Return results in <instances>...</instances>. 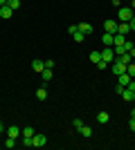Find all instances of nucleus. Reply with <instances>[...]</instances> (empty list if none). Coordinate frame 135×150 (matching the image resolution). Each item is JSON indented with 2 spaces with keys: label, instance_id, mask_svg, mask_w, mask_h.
I'll return each mask as SVG.
<instances>
[{
  "label": "nucleus",
  "instance_id": "nucleus-1",
  "mask_svg": "<svg viewBox=\"0 0 135 150\" xmlns=\"http://www.w3.org/2000/svg\"><path fill=\"white\" fill-rule=\"evenodd\" d=\"M117 18H119V23H129V20L133 18V9H131V7H119Z\"/></svg>",
  "mask_w": 135,
  "mask_h": 150
},
{
  "label": "nucleus",
  "instance_id": "nucleus-2",
  "mask_svg": "<svg viewBox=\"0 0 135 150\" xmlns=\"http://www.w3.org/2000/svg\"><path fill=\"white\" fill-rule=\"evenodd\" d=\"M108 67L113 69V74H115V76H119V74H124V72H126V65H124V63L119 61V58H115V61L110 63Z\"/></svg>",
  "mask_w": 135,
  "mask_h": 150
},
{
  "label": "nucleus",
  "instance_id": "nucleus-3",
  "mask_svg": "<svg viewBox=\"0 0 135 150\" xmlns=\"http://www.w3.org/2000/svg\"><path fill=\"white\" fill-rule=\"evenodd\" d=\"M101 61L113 63V61H115V50H110V47H104V52H101Z\"/></svg>",
  "mask_w": 135,
  "mask_h": 150
},
{
  "label": "nucleus",
  "instance_id": "nucleus-4",
  "mask_svg": "<svg viewBox=\"0 0 135 150\" xmlns=\"http://www.w3.org/2000/svg\"><path fill=\"white\" fill-rule=\"evenodd\" d=\"M47 144V139H45V134H34L32 137V146L34 148H41V146Z\"/></svg>",
  "mask_w": 135,
  "mask_h": 150
},
{
  "label": "nucleus",
  "instance_id": "nucleus-5",
  "mask_svg": "<svg viewBox=\"0 0 135 150\" xmlns=\"http://www.w3.org/2000/svg\"><path fill=\"white\" fill-rule=\"evenodd\" d=\"M131 81H133V79H131V76L126 74V72H124V74H119V76H117V88H126V85H129Z\"/></svg>",
  "mask_w": 135,
  "mask_h": 150
},
{
  "label": "nucleus",
  "instance_id": "nucleus-6",
  "mask_svg": "<svg viewBox=\"0 0 135 150\" xmlns=\"http://www.w3.org/2000/svg\"><path fill=\"white\" fill-rule=\"evenodd\" d=\"M119 96H122L124 101H129V103H131V101H135V92L131 88H124L122 92H119Z\"/></svg>",
  "mask_w": 135,
  "mask_h": 150
},
{
  "label": "nucleus",
  "instance_id": "nucleus-7",
  "mask_svg": "<svg viewBox=\"0 0 135 150\" xmlns=\"http://www.w3.org/2000/svg\"><path fill=\"white\" fill-rule=\"evenodd\" d=\"M7 134H9V137H14V139H18L23 132H20L18 125H9V128H7Z\"/></svg>",
  "mask_w": 135,
  "mask_h": 150
},
{
  "label": "nucleus",
  "instance_id": "nucleus-8",
  "mask_svg": "<svg viewBox=\"0 0 135 150\" xmlns=\"http://www.w3.org/2000/svg\"><path fill=\"white\" fill-rule=\"evenodd\" d=\"M32 69H34V72H43V69H45V61L34 58V61H32Z\"/></svg>",
  "mask_w": 135,
  "mask_h": 150
},
{
  "label": "nucleus",
  "instance_id": "nucleus-9",
  "mask_svg": "<svg viewBox=\"0 0 135 150\" xmlns=\"http://www.w3.org/2000/svg\"><path fill=\"white\" fill-rule=\"evenodd\" d=\"M36 99H39V101H45V99H47V85H45V83L36 90Z\"/></svg>",
  "mask_w": 135,
  "mask_h": 150
},
{
  "label": "nucleus",
  "instance_id": "nucleus-10",
  "mask_svg": "<svg viewBox=\"0 0 135 150\" xmlns=\"http://www.w3.org/2000/svg\"><path fill=\"white\" fill-rule=\"evenodd\" d=\"M117 34H124V36L131 34V25L129 23H117Z\"/></svg>",
  "mask_w": 135,
  "mask_h": 150
},
{
  "label": "nucleus",
  "instance_id": "nucleus-11",
  "mask_svg": "<svg viewBox=\"0 0 135 150\" xmlns=\"http://www.w3.org/2000/svg\"><path fill=\"white\" fill-rule=\"evenodd\" d=\"M11 13H14V9L9 5H2V7H0V16H2V18H11Z\"/></svg>",
  "mask_w": 135,
  "mask_h": 150
},
{
  "label": "nucleus",
  "instance_id": "nucleus-12",
  "mask_svg": "<svg viewBox=\"0 0 135 150\" xmlns=\"http://www.w3.org/2000/svg\"><path fill=\"white\" fill-rule=\"evenodd\" d=\"M113 38H115V34H110V31H106V34L101 36V43L106 45V47H110V45H113Z\"/></svg>",
  "mask_w": 135,
  "mask_h": 150
},
{
  "label": "nucleus",
  "instance_id": "nucleus-13",
  "mask_svg": "<svg viewBox=\"0 0 135 150\" xmlns=\"http://www.w3.org/2000/svg\"><path fill=\"white\" fill-rule=\"evenodd\" d=\"M104 27H106V31H110V34H117V23L115 20H106Z\"/></svg>",
  "mask_w": 135,
  "mask_h": 150
},
{
  "label": "nucleus",
  "instance_id": "nucleus-14",
  "mask_svg": "<svg viewBox=\"0 0 135 150\" xmlns=\"http://www.w3.org/2000/svg\"><path fill=\"white\" fill-rule=\"evenodd\" d=\"M79 31L88 36V34H92V25H90V23H81V25H79Z\"/></svg>",
  "mask_w": 135,
  "mask_h": 150
},
{
  "label": "nucleus",
  "instance_id": "nucleus-15",
  "mask_svg": "<svg viewBox=\"0 0 135 150\" xmlns=\"http://www.w3.org/2000/svg\"><path fill=\"white\" fill-rule=\"evenodd\" d=\"M117 58H119V61H122L124 65H129V63L133 61V56H131V52H124V54H119V56H117Z\"/></svg>",
  "mask_w": 135,
  "mask_h": 150
},
{
  "label": "nucleus",
  "instance_id": "nucleus-16",
  "mask_svg": "<svg viewBox=\"0 0 135 150\" xmlns=\"http://www.w3.org/2000/svg\"><path fill=\"white\" fill-rule=\"evenodd\" d=\"M97 121H99V123H108V121H110V114L108 112H99V114H97Z\"/></svg>",
  "mask_w": 135,
  "mask_h": 150
},
{
  "label": "nucleus",
  "instance_id": "nucleus-17",
  "mask_svg": "<svg viewBox=\"0 0 135 150\" xmlns=\"http://www.w3.org/2000/svg\"><path fill=\"white\" fill-rule=\"evenodd\" d=\"M124 40H126V38H124V34H115V38H113V45H115V47H119V45H124Z\"/></svg>",
  "mask_w": 135,
  "mask_h": 150
},
{
  "label": "nucleus",
  "instance_id": "nucleus-18",
  "mask_svg": "<svg viewBox=\"0 0 135 150\" xmlns=\"http://www.w3.org/2000/svg\"><path fill=\"white\" fill-rule=\"evenodd\" d=\"M20 132H23V137H34V134H36L32 125H25V128H23V130H20Z\"/></svg>",
  "mask_w": 135,
  "mask_h": 150
},
{
  "label": "nucleus",
  "instance_id": "nucleus-19",
  "mask_svg": "<svg viewBox=\"0 0 135 150\" xmlns=\"http://www.w3.org/2000/svg\"><path fill=\"white\" fill-rule=\"evenodd\" d=\"M126 74H129L131 79H135V63H133V61H131L129 65H126Z\"/></svg>",
  "mask_w": 135,
  "mask_h": 150
},
{
  "label": "nucleus",
  "instance_id": "nucleus-20",
  "mask_svg": "<svg viewBox=\"0 0 135 150\" xmlns=\"http://www.w3.org/2000/svg\"><path fill=\"white\" fill-rule=\"evenodd\" d=\"M90 61H92V63L97 65V63L101 61V52H90Z\"/></svg>",
  "mask_w": 135,
  "mask_h": 150
},
{
  "label": "nucleus",
  "instance_id": "nucleus-21",
  "mask_svg": "<svg viewBox=\"0 0 135 150\" xmlns=\"http://www.w3.org/2000/svg\"><path fill=\"white\" fill-rule=\"evenodd\" d=\"M79 132H81V137H86V139L92 137V128H88V125H84V128H81Z\"/></svg>",
  "mask_w": 135,
  "mask_h": 150
},
{
  "label": "nucleus",
  "instance_id": "nucleus-22",
  "mask_svg": "<svg viewBox=\"0 0 135 150\" xmlns=\"http://www.w3.org/2000/svg\"><path fill=\"white\" fill-rule=\"evenodd\" d=\"M72 128H74V130H81V128H84V121H81V119H74V121H72Z\"/></svg>",
  "mask_w": 135,
  "mask_h": 150
},
{
  "label": "nucleus",
  "instance_id": "nucleus-23",
  "mask_svg": "<svg viewBox=\"0 0 135 150\" xmlns=\"http://www.w3.org/2000/svg\"><path fill=\"white\" fill-rule=\"evenodd\" d=\"M41 76H43V81L47 83V81L52 79V69H43V72H41Z\"/></svg>",
  "mask_w": 135,
  "mask_h": 150
},
{
  "label": "nucleus",
  "instance_id": "nucleus-24",
  "mask_svg": "<svg viewBox=\"0 0 135 150\" xmlns=\"http://www.w3.org/2000/svg\"><path fill=\"white\" fill-rule=\"evenodd\" d=\"M122 47H124V52H131V50L135 47V43H133V40H124V45H122Z\"/></svg>",
  "mask_w": 135,
  "mask_h": 150
},
{
  "label": "nucleus",
  "instance_id": "nucleus-25",
  "mask_svg": "<svg viewBox=\"0 0 135 150\" xmlns=\"http://www.w3.org/2000/svg\"><path fill=\"white\" fill-rule=\"evenodd\" d=\"M7 5L11 7L14 11H16V9H18V7H20V0H7Z\"/></svg>",
  "mask_w": 135,
  "mask_h": 150
},
{
  "label": "nucleus",
  "instance_id": "nucleus-26",
  "mask_svg": "<svg viewBox=\"0 0 135 150\" xmlns=\"http://www.w3.org/2000/svg\"><path fill=\"white\" fill-rule=\"evenodd\" d=\"M72 38H74L77 43H81V40L86 38V34H81V31H74V34H72Z\"/></svg>",
  "mask_w": 135,
  "mask_h": 150
},
{
  "label": "nucleus",
  "instance_id": "nucleus-27",
  "mask_svg": "<svg viewBox=\"0 0 135 150\" xmlns=\"http://www.w3.org/2000/svg\"><path fill=\"white\" fill-rule=\"evenodd\" d=\"M14 146H16V139H14V137H9V139L5 141V148H14Z\"/></svg>",
  "mask_w": 135,
  "mask_h": 150
},
{
  "label": "nucleus",
  "instance_id": "nucleus-28",
  "mask_svg": "<svg viewBox=\"0 0 135 150\" xmlns=\"http://www.w3.org/2000/svg\"><path fill=\"white\" fill-rule=\"evenodd\" d=\"M108 65H110V63H106V61H99V63H97V67L101 69V72H104V69H106V67H108Z\"/></svg>",
  "mask_w": 135,
  "mask_h": 150
},
{
  "label": "nucleus",
  "instance_id": "nucleus-29",
  "mask_svg": "<svg viewBox=\"0 0 135 150\" xmlns=\"http://www.w3.org/2000/svg\"><path fill=\"white\" fill-rule=\"evenodd\" d=\"M45 69H54V61H45Z\"/></svg>",
  "mask_w": 135,
  "mask_h": 150
},
{
  "label": "nucleus",
  "instance_id": "nucleus-30",
  "mask_svg": "<svg viewBox=\"0 0 135 150\" xmlns=\"http://www.w3.org/2000/svg\"><path fill=\"white\" fill-rule=\"evenodd\" d=\"M68 31H70V34H74V31H79V25H70V27H68Z\"/></svg>",
  "mask_w": 135,
  "mask_h": 150
},
{
  "label": "nucleus",
  "instance_id": "nucleus-31",
  "mask_svg": "<svg viewBox=\"0 0 135 150\" xmlns=\"http://www.w3.org/2000/svg\"><path fill=\"white\" fill-rule=\"evenodd\" d=\"M129 130H131V132H135V119H131V121H129Z\"/></svg>",
  "mask_w": 135,
  "mask_h": 150
},
{
  "label": "nucleus",
  "instance_id": "nucleus-32",
  "mask_svg": "<svg viewBox=\"0 0 135 150\" xmlns=\"http://www.w3.org/2000/svg\"><path fill=\"white\" fill-rule=\"evenodd\" d=\"M129 25H131V31H135V16H133V18L129 20Z\"/></svg>",
  "mask_w": 135,
  "mask_h": 150
},
{
  "label": "nucleus",
  "instance_id": "nucleus-33",
  "mask_svg": "<svg viewBox=\"0 0 135 150\" xmlns=\"http://www.w3.org/2000/svg\"><path fill=\"white\" fill-rule=\"evenodd\" d=\"M113 5H115L117 9H119V7H122V0H113Z\"/></svg>",
  "mask_w": 135,
  "mask_h": 150
},
{
  "label": "nucleus",
  "instance_id": "nucleus-34",
  "mask_svg": "<svg viewBox=\"0 0 135 150\" xmlns=\"http://www.w3.org/2000/svg\"><path fill=\"white\" fill-rule=\"evenodd\" d=\"M131 119H135V108H133V110H131Z\"/></svg>",
  "mask_w": 135,
  "mask_h": 150
},
{
  "label": "nucleus",
  "instance_id": "nucleus-35",
  "mask_svg": "<svg viewBox=\"0 0 135 150\" xmlns=\"http://www.w3.org/2000/svg\"><path fill=\"white\" fill-rule=\"evenodd\" d=\"M2 132H5V125H2V123H0V134H2Z\"/></svg>",
  "mask_w": 135,
  "mask_h": 150
},
{
  "label": "nucleus",
  "instance_id": "nucleus-36",
  "mask_svg": "<svg viewBox=\"0 0 135 150\" xmlns=\"http://www.w3.org/2000/svg\"><path fill=\"white\" fill-rule=\"evenodd\" d=\"M2 5H7V0H0V7H2Z\"/></svg>",
  "mask_w": 135,
  "mask_h": 150
},
{
  "label": "nucleus",
  "instance_id": "nucleus-37",
  "mask_svg": "<svg viewBox=\"0 0 135 150\" xmlns=\"http://www.w3.org/2000/svg\"><path fill=\"white\" fill-rule=\"evenodd\" d=\"M131 9H135V0H133V2H131Z\"/></svg>",
  "mask_w": 135,
  "mask_h": 150
}]
</instances>
